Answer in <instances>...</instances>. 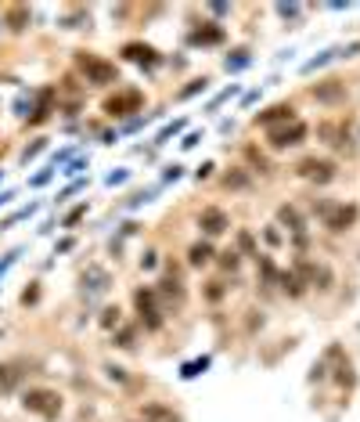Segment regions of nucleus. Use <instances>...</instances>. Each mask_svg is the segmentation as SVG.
Instances as JSON below:
<instances>
[{
    "mask_svg": "<svg viewBox=\"0 0 360 422\" xmlns=\"http://www.w3.org/2000/svg\"><path fill=\"white\" fill-rule=\"evenodd\" d=\"M76 66H80V72L87 76V83H116L119 80V72H116V66L112 61H105V58H98V54H90V51H80L76 54Z\"/></svg>",
    "mask_w": 360,
    "mask_h": 422,
    "instance_id": "nucleus-1",
    "label": "nucleus"
},
{
    "mask_svg": "<svg viewBox=\"0 0 360 422\" xmlns=\"http://www.w3.org/2000/svg\"><path fill=\"white\" fill-rule=\"evenodd\" d=\"M22 404H25V412L43 415V419H54V415L61 412V397L54 394V390H43V386L29 390V394L22 397Z\"/></svg>",
    "mask_w": 360,
    "mask_h": 422,
    "instance_id": "nucleus-2",
    "label": "nucleus"
},
{
    "mask_svg": "<svg viewBox=\"0 0 360 422\" xmlns=\"http://www.w3.org/2000/svg\"><path fill=\"white\" fill-rule=\"evenodd\" d=\"M299 177L306 181H314V184H328V181H335V163L332 159H317V155H306V159H299Z\"/></svg>",
    "mask_w": 360,
    "mask_h": 422,
    "instance_id": "nucleus-3",
    "label": "nucleus"
},
{
    "mask_svg": "<svg viewBox=\"0 0 360 422\" xmlns=\"http://www.w3.org/2000/svg\"><path fill=\"white\" fill-rule=\"evenodd\" d=\"M140 90H119L105 101V112L108 116H130V112H140Z\"/></svg>",
    "mask_w": 360,
    "mask_h": 422,
    "instance_id": "nucleus-4",
    "label": "nucleus"
},
{
    "mask_svg": "<svg viewBox=\"0 0 360 422\" xmlns=\"http://www.w3.org/2000/svg\"><path fill=\"white\" fill-rule=\"evenodd\" d=\"M134 303L140 310V321H145L148 328H159L162 325V314H159V307H155V292L151 289H137L134 292Z\"/></svg>",
    "mask_w": 360,
    "mask_h": 422,
    "instance_id": "nucleus-5",
    "label": "nucleus"
},
{
    "mask_svg": "<svg viewBox=\"0 0 360 422\" xmlns=\"http://www.w3.org/2000/svg\"><path fill=\"white\" fill-rule=\"evenodd\" d=\"M303 137H306V127H303L299 119H292L288 127L271 130V145H274V148H292V145H299Z\"/></svg>",
    "mask_w": 360,
    "mask_h": 422,
    "instance_id": "nucleus-6",
    "label": "nucleus"
},
{
    "mask_svg": "<svg viewBox=\"0 0 360 422\" xmlns=\"http://www.w3.org/2000/svg\"><path fill=\"white\" fill-rule=\"evenodd\" d=\"M25 361H4L0 365V394H11L14 386H19L25 379Z\"/></svg>",
    "mask_w": 360,
    "mask_h": 422,
    "instance_id": "nucleus-7",
    "label": "nucleus"
},
{
    "mask_svg": "<svg viewBox=\"0 0 360 422\" xmlns=\"http://www.w3.org/2000/svg\"><path fill=\"white\" fill-rule=\"evenodd\" d=\"M353 221H357V206H346V202H342V206H332L324 213V224L332 231H346V228H353Z\"/></svg>",
    "mask_w": 360,
    "mask_h": 422,
    "instance_id": "nucleus-8",
    "label": "nucleus"
},
{
    "mask_svg": "<svg viewBox=\"0 0 360 422\" xmlns=\"http://www.w3.org/2000/svg\"><path fill=\"white\" fill-rule=\"evenodd\" d=\"M198 228L209 234H224L227 231V213L224 210H216V206H209V210H202V217H198Z\"/></svg>",
    "mask_w": 360,
    "mask_h": 422,
    "instance_id": "nucleus-9",
    "label": "nucleus"
},
{
    "mask_svg": "<svg viewBox=\"0 0 360 422\" xmlns=\"http://www.w3.org/2000/svg\"><path fill=\"white\" fill-rule=\"evenodd\" d=\"M295 119V108L292 105H271L267 112L256 116V127H274V123H292Z\"/></svg>",
    "mask_w": 360,
    "mask_h": 422,
    "instance_id": "nucleus-10",
    "label": "nucleus"
},
{
    "mask_svg": "<svg viewBox=\"0 0 360 422\" xmlns=\"http://www.w3.org/2000/svg\"><path fill=\"white\" fill-rule=\"evenodd\" d=\"M123 58H127V61H137V66H155V61H159L148 43H127V47H123Z\"/></svg>",
    "mask_w": 360,
    "mask_h": 422,
    "instance_id": "nucleus-11",
    "label": "nucleus"
},
{
    "mask_svg": "<svg viewBox=\"0 0 360 422\" xmlns=\"http://www.w3.org/2000/svg\"><path fill=\"white\" fill-rule=\"evenodd\" d=\"M83 289H87L90 296H101V292L108 289V274H105L101 268H90V271L83 274Z\"/></svg>",
    "mask_w": 360,
    "mask_h": 422,
    "instance_id": "nucleus-12",
    "label": "nucleus"
},
{
    "mask_svg": "<svg viewBox=\"0 0 360 422\" xmlns=\"http://www.w3.org/2000/svg\"><path fill=\"white\" fill-rule=\"evenodd\" d=\"M4 19H8V29L22 33V29L29 26V8H25V4H11V8L4 11Z\"/></svg>",
    "mask_w": 360,
    "mask_h": 422,
    "instance_id": "nucleus-13",
    "label": "nucleus"
},
{
    "mask_svg": "<svg viewBox=\"0 0 360 422\" xmlns=\"http://www.w3.org/2000/svg\"><path fill=\"white\" fill-rule=\"evenodd\" d=\"M140 415H145V422H180V415H173L169 408H162V404H145Z\"/></svg>",
    "mask_w": 360,
    "mask_h": 422,
    "instance_id": "nucleus-14",
    "label": "nucleus"
},
{
    "mask_svg": "<svg viewBox=\"0 0 360 422\" xmlns=\"http://www.w3.org/2000/svg\"><path fill=\"white\" fill-rule=\"evenodd\" d=\"M191 43H224V29L206 22L202 29H195V33H191Z\"/></svg>",
    "mask_w": 360,
    "mask_h": 422,
    "instance_id": "nucleus-15",
    "label": "nucleus"
},
{
    "mask_svg": "<svg viewBox=\"0 0 360 422\" xmlns=\"http://www.w3.org/2000/svg\"><path fill=\"white\" fill-rule=\"evenodd\" d=\"M187 260H191V268H202V263H209V260H213V245H209V242H198V245H191V253H187Z\"/></svg>",
    "mask_w": 360,
    "mask_h": 422,
    "instance_id": "nucleus-16",
    "label": "nucleus"
},
{
    "mask_svg": "<svg viewBox=\"0 0 360 422\" xmlns=\"http://www.w3.org/2000/svg\"><path fill=\"white\" fill-rule=\"evenodd\" d=\"M277 221H281V224H285L288 231H303V217H299V213H295L292 206H281V210H277Z\"/></svg>",
    "mask_w": 360,
    "mask_h": 422,
    "instance_id": "nucleus-17",
    "label": "nucleus"
},
{
    "mask_svg": "<svg viewBox=\"0 0 360 422\" xmlns=\"http://www.w3.org/2000/svg\"><path fill=\"white\" fill-rule=\"evenodd\" d=\"M281 285H285L292 296H299V292H303V281H299V274H281Z\"/></svg>",
    "mask_w": 360,
    "mask_h": 422,
    "instance_id": "nucleus-18",
    "label": "nucleus"
},
{
    "mask_svg": "<svg viewBox=\"0 0 360 422\" xmlns=\"http://www.w3.org/2000/svg\"><path fill=\"white\" fill-rule=\"evenodd\" d=\"M314 94L324 101H335V98H342V87H314Z\"/></svg>",
    "mask_w": 360,
    "mask_h": 422,
    "instance_id": "nucleus-19",
    "label": "nucleus"
},
{
    "mask_svg": "<svg viewBox=\"0 0 360 422\" xmlns=\"http://www.w3.org/2000/svg\"><path fill=\"white\" fill-rule=\"evenodd\" d=\"M220 263H224L227 271H234V268H238V253H224V260H220Z\"/></svg>",
    "mask_w": 360,
    "mask_h": 422,
    "instance_id": "nucleus-20",
    "label": "nucleus"
},
{
    "mask_svg": "<svg viewBox=\"0 0 360 422\" xmlns=\"http://www.w3.org/2000/svg\"><path fill=\"white\" fill-rule=\"evenodd\" d=\"M206 365H209V361H206V357H202V361H195V365H187V368H184V375H198V372L206 368Z\"/></svg>",
    "mask_w": 360,
    "mask_h": 422,
    "instance_id": "nucleus-21",
    "label": "nucleus"
},
{
    "mask_svg": "<svg viewBox=\"0 0 360 422\" xmlns=\"http://www.w3.org/2000/svg\"><path fill=\"white\" fill-rule=\"evenodd\" d=\"M83 213H87V206H76V210H72V213L65 217V224H76V221H80V217H83Z\"/></svg>",
    "mask_w": 360,
    "mask_h": 422,
    "instance_id": "nucleus-22",
    "label": "nucleus"
},
{
    "mask_svg": "<svg viewBox=\"0 0 360 422\" xmlns=\"http://www.w3.org/2000/svg\"><path fill=\"white\" fill-rule=\"evenodd\" d=\"M119 347H134V332L127 328V332H119Z\"/></svg>",
    "mask_w": 360,
    "mask_h": 422,
    "instance_id": "nucleus-23",
    "label": "nucleus"
},
{
    "mask_svg": "<svg viewBox=\"0 0 360 422\" xmlns=\"http://www.w3.org/2000/svg\"><path fill=\"white\" fill-rule=\"evenodd\" d=\"M101 321H105V325H119V310H105Z\"/></svg>",
    "mask_w": 360,
    "mask_h": 422,
    "instance_id": "nucleus-24",
    "label": "nucleus"
}]
</instances>
